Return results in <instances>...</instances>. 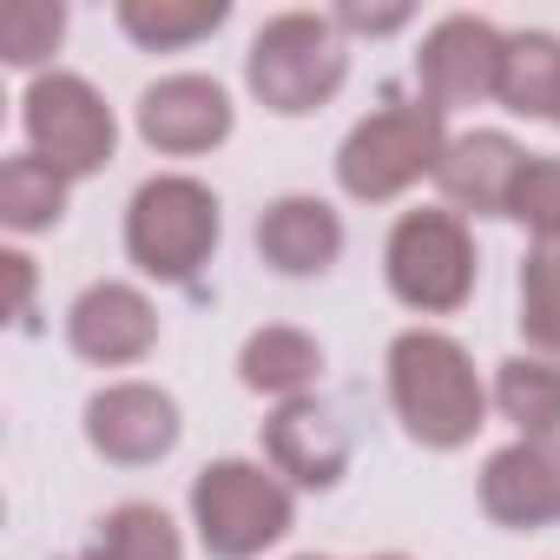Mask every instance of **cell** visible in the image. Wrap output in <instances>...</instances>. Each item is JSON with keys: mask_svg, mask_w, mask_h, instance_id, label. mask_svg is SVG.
<instances>
[{"mask_svg": "<svg viewBox=\"0 0 560 560\" xmlns=\"http://www.w3.org/2000/svg\"><path fill=\"white\" fill-rule=\"evenodd\" d=\"M389 402H396L402 429L422 448H462V442H475L481 409H488L468 350L455 337H442V330H402L389 343Z\"/></svg>", "mask_w": 560, "mask_h": 560, "instance_id": "cell-1", "label": "cell"}, {"mask_svg": "<svg viewBox=\"0 0 560 560\" xmlns=\"http://www.w3.org/2000/svg\"><path fill=\"white\" fill-rule=\"evenodd\" d=\"M343 73H350V47H343V27L330 14H277V21H264V34L250 40V60H244L250 93L284 119L317 113L324 100H337Z\"/></svg>", "mask_w": 560, "mask_h": 560, "instance_id": "cell-2", "label": "cell"}, {"mask_svg": "<svg viewBox=\"0 0 560 560\" xmlns=\"http://www.w3.org/2000/svg\"><path fill=\"white\" fill-rule=\"evenodd\" d=\"M442 152H448V139H442V113H435L429 100H389L383 113H370V119L343 139V152H337V178H343L350 198L376 205V198L409 191L422 172H435Z\"/></svg>", "mask_w": 560, "mask_h": 560, "instance_id": "cell-3", "label": "cell"}, {"mask_svg": "<svg viewBox=\"0 0 560 560\" xmlns=\"http://www.w3.org/2000/svg\"><path fill=\"white\" fill-rule=\"evenodd\" d=\"M218 244V198L198 178H152L126 211V250L159 284H191Z\"/></svg>", "mask_w": 560, "mask_h": 560, "instance_id": "cell-4", "label": "cell"}, {"mask_svg": "<svg viewBox=\"0 0 560 560\" xmlns=\"http://www.w3.org/2000/svg\"><path fill=\"white\" fill-rule=\"evenodd\" d=\"M191 514L218 560H250L291 534V488L257 462H211L191 481Z\"/></svg>", "mask_w": 560, "mask_h": 560, "instance_id": "cell-5", "label": "cell"}, {"mask_svg": "<svg viewBox=\"0 0 560 560\" xmlns=\"http://www.w3.org/2000/svg\"><path fill=\"white\" fill-rule=\"evenodd\" d=\"M389 291L422 311L448 317L475 291V244L455 211H402L389 231Z\"/></svg>", "mask_w": 560, "mask_h": 560, "instance_id": "cell-6", "label": "cell"}, {"mask_svg": "<svg viewBox=\"0 0 560 560\" xmlns=\"http://www.w3.org/2000/svg\"><path fill=\"white\" fill-rule=\"evenodd\" d=\"M27 139H34V152H40L47 165H60L67 178H86V172H100V165L113 159L119 126H113V106H106L80 73H47V80H34V93H27Z\"/></svg>", "mask_w": 560, "mask_h": 560, "instance_id": "cell-7", "label": "cell"}, {"mask_svg": "<svg viewBox=\"0 0 560 560\" xmlns=\"http://www.w3.org/2000/svg\"><path fill=\"white\" fill-rule=\"evenodd\" d=\"M501 67H508V34H494L475 14H448L416 54V80L435 113L501 100Z\"/></svg>", "mask_w": 560, "mask_h": 560, "instance_id": "cell-8", "label": "cell"}, {"mask_svg": "<svg viewBox=\"0 0 560 560\" xmlns=\"http://www.w3.org/2000/svg\"><path fill=\"white\" fill-rule=\"evenodd\" d=\"M139 132L152 152H172V159L211 152L231 139V93L205 73H172L139 93Z\"/></svg>", "mask_w": 560, "mask_h": 560, "instance_id": "cell-9", "label": "cell"}, {"mask_svg": "<svg viewBox=\"0 0 560 560\" xmlns=\"http://www.w3.org/2000/svg\"><path fill=\"white\" fill-rule=\"evenodd\" d=\"M86 442L119 462V468H145L159 455H172L178 442V402L152 383H119V389H100L86 402Z\"/></svg>", "mask_w": 560, "mask_h": 560, "instance_id": "cell-10", "label": "cell"}, {"mask_svg": "<svg viewBox=\"0 0 560 560\" xmlns=\"http://www.w3.org/2000/svg\"><path fill=\"white\" fill-rule=\"evenodd\" d=\"M264 455L277 475H291L298 488H337L350 468V435L337 429V416L317 396H291L264 422Z\"/></svg>", "mask_w": 560, "mask_h": 560, "instance_id": "cell-11", "label": "cell"}, {"mask_svg": "<svg viewBox=\"0 0 560 560\" xmlns=\"http://www.w3.org/2000/svg\"><path fill=\"white\" fill-rule=\"evenodd\" d=\"M257 257L270 270H284V277H324L343 257V218L324 198L291 191V198L264 205V218H257Z\"/></svg>", "mask_w": 560, "mask_h": 560, "instance_id": "cell-12", "label": "cell"}, {"mask_svg": "<svg viewBox=\"0 0 560 560\" xmlns=\"http://www.w3.org/2000/svg\"><path fill=\"white\" fill-rule=\"evenodd\" d=\"M67 337H73V350H80L86 363L119 370V363H139V357L159 343V317H152V304H145L132 284H93V291L73 304Z\"/></svg>", "mask_w": 560, "mask_h": 560, "instance_id": "cell-13", "label": "cell"}, {"mask_svg": "<svg viewBox=\"0 0 560 560\" xmlns=\"http://www.w3.org/2000/svg\"><path fill=\"white\" fill-rule=\"evenodd\" d=\"M481 508L501 527H540L560 514V442H514L481 475Z\"/></svg>", "mask_w": 560, "mask_h": 560, "instance_id": "cell-14", "label": "cell"}, {"mask_svg": "<svg viewBox=\"0 0 560 560\" xmlns=\"http://www.w3.org/2000/svg\"><path fill=\"white\" fill-rule=\"evenodd\" d=\"M521 165H527V152H521L508 132H468V139H448V152H442V165H435V185H442V198L455 205V218H462V211L494 218V211H508Z\"/></svg>", "mask_w": 560, "mask_h": 560, "instance_id": "cell-15", "label": "cell"}, {"mask_svg": "<svg viewBox=\"0 0 560 560\" xmlns=\"http://www.w3.org/2000/svg\"><path fill=\"white\" fill-rule=\"evenodd\" d=\"M317 370H324V350L304 337V330H284V324H270V330H257L244 350H237V376H244V389H257V396H304L311 383H317Z\"/></svg>", "mask_w": 560, "mask_h": 560, "instance_id": "cell-16", "label": "cell"}, {"mask_svg": "<svg viewBox=\"0 0 560 560\" xmlns=\"http://www.w3.org/2000/svg\"><path fill=\"white\" fill-rule=\"evenodd\" d=\"M494 409L521 429V442H553L560 435V363L508 357L494 376Z\"/></svg>", "mask_w": 560, "mask_h": 560, "instance_id": "cell-17", "label": "cell"}, {"mask_svg": "<svg viewBox=\"0 0 560 560\" xmlns=\"http://www.w3.org/2000/svg\"><path fill=\"white\" fill-rule=\"evenodd\" d=\"M224 14H231L224 0H119V27L152 54H172V47L218 34Z\"/></svg>", "mask_w": 560, "mask_h": 560, "instance_id": "cell-18", "label": "cell"}, {"mask_svg": "<svg viewBox=\"0 0 560 560\" xmlns=\"http://www.w3.org/2000/svg\"><path fill=\"white\" fill-rule=\"evenodd\" d=\"M67 172L47 165L40 152H21L0 165V218H8L14 231H40V224H60L67 211Z\"/></svg>", "mask_w": 560, "mask_h": 560, "instance_id": "cell-19", "label": "cell"}, {"mask_svg": "<svg viewBox=\"0 0 560 560\" xmlns=\"http://www.w3.org/2000/svg\"><path fill=\"white\" fill-rule=\"evenodd\" d=\"M560 93V40L553 34H514L508 40V67H501V106L547 119Z\"/></svg>", "mask_w": 560, "mask_h": 560, "instance_id": "cell-20", "label": "cell"}, {"mask_svg": "<svg viewBox=\"0 0 560 560\" xmlns=\"http://www.w3.org/2000/svg\"><path fill=\"white\" fill-rule=\"evenodd\" d=\"M521 330L534 350L560 357V244H534L521 264Z\"/></svg>", "mask_w": 560, "mask_h": 560, "instance_id": "cell-21", "label": "cell"}, {"mask_svg": "<svg viewBox=\"0 0 560 560\" xmlns=\"http://www.w3.org/2000/svg\"><path fill=\"white\" fill-rule=\"evenodd\" d=\"M67 34L60 0H0V60L8 67H40Z\"/></svg>", "mask_w": 560, "mask_h": 560, "instance_id": "cell-22", "label": "cell"}, {"mask_svg": "<svg viewBox=\"0 0 560 560\" xmlns=\"http://www.w3.org/2000/svg\"><path fill=\"white\" fill-rule=\"evenodd\" d=\"M100 547L113 560H178V527L152 501H126L100 521Z\"/></svg>", "mask_w": 560, "mask_h": 560, "instance_id": "cell-23", "label": "cell"}, {"mask_svg": "<svg viewBox=\"0 0 560 560\" xmlns=\"http://www.w3.org/2000/svg\"><path fill=\"white\" fill-rule=\"evenodd\" d=\"M508 218H521L540 244H560V159H527L521 165Z\"/></svg>", "mask_w": 560, "mask_h": 560, "instance_id": "cell-24", "label": "cell"}, {"mask_svg": "<svg viewBox=\"0 0 560 560\" xmlns=\"http://www.w3.org/2000/svg\"><path fill=\"white\" fill-rule=\"evenodd\" d=\"M330 21H337L343 34H396V27H409L416 14H409V8H337Z\"/></svg>", "mask_w": 560, "mask_h": 560, "instance_id": "cell-25", "label": "cell"}, {"mask_svg": "<svg viewBox=\"0 0 560 560\" xmlns=\"http://www.w3.org/2000/svg\"><path fill=\"white\" fill-rule=\"evenodd\" d=\"M0 264H8V277H14V317H27V291H34V270H27V257H21V250H8Z\"/></svg>", "mask_w": 560, "mask_h": 560, "instance_id": "cell-26", "label": "cell"}, {"mask_svg": "<svg viewBox=\"0 0 560 560\" xmlns=\"http://www.w3.org/2000/svg\"><path fill=\"white\" fill-rule=\"evenodd\" d=\"M73 560H113V553H106V547L93 540V547H86V553H73Z\"/></svg>", "mask_w": 560, "mask_h": 560, "instance_id": "cell-27", "label": "cell"}, {"mask_svg": "<svg viewBox=\"0 0 560 560\" xmlns=\"http://www.w3.org/2000/svg\"><path fill=\"white\" fill-rule=\"evenodd\" d=\"M547 119H553V126H560V93H553V113H547Z\"/></svg>", "mask_w": 560, "mask_h": 560, "instance_id": "cell-28", "label": "cell"}, {"mask_svg": "<svg viewBox=\"0 0 560 560\" xmlns=\"http://www.w3.org/2000/svg\"><path fill=\"white\" fill-rule=\"evenodd\" d=\"M311 560H317V553H311ZM383 560H402V553H383Z\"/></svg>", "mask_w": 560, "mask_h": 560, "instance_id": "cell-29", "label": "cell"}]
</instances>
